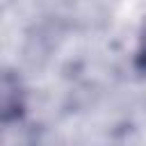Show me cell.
<instances>
[{
  "label": "cell",
  "instance_id": "obj_1",
  "mask_svg": "<svg viewBox=\"0 0 146 146\" xmlns=\"http://www.w3.org/2000/svg\"><path fill=\"white\" fill-rule=\"evenodd\" d=\"M0 103H2V121L5 123H14L21 121L25 114V89L21 78L14 71H5L2 73V82H0Z\"/></svg>",
  "mask_w": 146,
  "mask_h": 146
},
{
  "label": "cell",
  "instance_id": "obj_2",
  "mask_svg": "<svg viewBox=\"0 0 146 146\" xmlns=\"http://www.w3.org/2000/svg\"><path fill=\"white\" fill-rule=\"evenodd\" d=\"M135 68L139 73H146V21L141 25L139 32V41H137V50H135Z\"/></svg>",
  "mask_w": 146,
  "mask_h": 146
}]
</instances>
